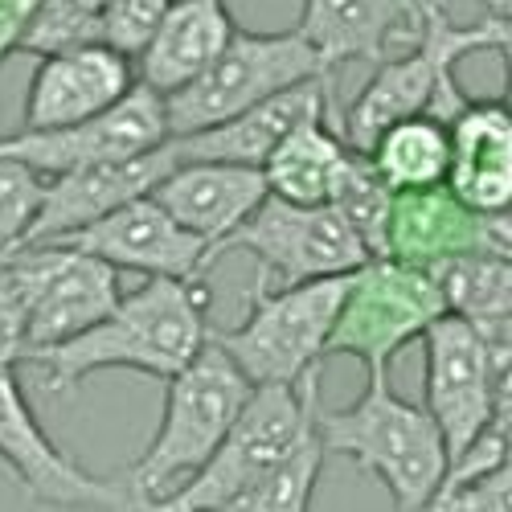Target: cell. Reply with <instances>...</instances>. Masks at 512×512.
Here are the masks:
<instances>
[{
	"label": "cell",
	"instance_id": "obj_1",
	"mask_svg": "<svg viewBox=\"0 0 512 512\" xmlns=\"http://www.w3.org/2000/svg\"><path fill=\"white\" fill-rule=\"evenodd\" d=\"M209 287L201 275H148L144 287L119 295V304L62 345L37 353L54 394L103 369H136L148 377H173L209 340Z\"/></svg>",
	"mask_w": 512,
	"mask_h": 512
},
{
	"label": "cell",
	"instance_id": "obj_2",
	"mask_svg": "<svg viewBox=\"0 0 512 512\" xmlns=\"http://www.w3.org/2000/svg\"><path fill=\"white\" fill-rule=\"evenodd\" d=\"M316 431L328 455L353 459L377 476L394 508H431L447 480V447L426 406L394 394L390 373H369L365 394L345 410L316 406Z\"/></svg>",
	"mask_w": 512,
	"mask_h": 512
},
{
	"label": "cell",
	"instance_id": "obj_3",
	"mask_svg": "<svg viewBox=\"0 0 512 512\" xmlns=\"http://www.w3.org/2000/svg\"><path fill=\"white\" fill-rule=\"evenodd\" d=\"M250 386L254 381L234 365V357L213 336L197 349V357L185 369L164 377L160 426L148 451L123 476L136 508H152L156 500H164L218 451Z\"/></svg>",
	"mask_w": 512,
	"mask_h": 512
},
{
	"label": "cell",
	"instance_id": "obj_4",
	"mask_svg": "<svg viewBox=\"0 0 512 512\" xmlns=\"http://www.w3.org/2000/svg\"><path fill=\"white\" fill-rule=\"evenodd\" d=\"M504 29L488 17L484 25H455L447 0H418V37L410 54L381 58L373 78L361 87L345 115V144L365 152L381 127H390L406 115L435 111L451 119L467 95L459 91L455 66L472 50H496Z\"/></svg>",
	"mask_w": 512,
	"mask_h": 512
},
{
	"label": "cell",
	"instance_id": "obj_5",
	"mask_svg": "<svg viewBox=\"0 0 512 512\" xmlns=\"http://www.w3.org/2000/svg\"><path fill=\"white\" fill-rule=\"evenodd\" d=\"M316 381H320V369H312L304 381H259V386H250V394H246L242 410L234 414L218 451L152 508H164V512L222 508V512H230L234 500L316 426V406H320Z\"/></svg>",
	"mask_w": 512,
	"mask_h": 512
},
{
	"label": "cell",
	"instance_id": "obj_6",
	"mask_svg": "<svg viewBox=\"0 0 512 512\" xmlns=\"http://www.w3.org/2000/svg\"><path fill=\"white\" fill-rule=\"evenodd\" d=\"M349 275H320L300 283L271 287L259 275L250 291V312L230 332H209L234 357V365L259 386V381H304L328 357V336L349 291Z\"/></svg>",
	"mask_w": 512,
	"mask_h": 512
},
{
	"label": "cell",
	"instance_id": "obj_7",
	"mask_svg": "<svg viewBox=\"0 0 512 512\" xmlns=\"http://www.w3.org/2000/svg\"><path fill=\"white\" fill-rule=\"evenodd\" d=\"M308 78H328V66L300 29L250 33V29L234 25L222 54L193 82H185L181 91L164 95L168 136L201 132V127L222 123V119L295 87V82H308Z\"/></svg>",
	"mask_w": 512,
	"mask_h": 512
},
{
	"label": "cell",
	"instance_id": "obj_8",
	"mask_svg": "<svg viewBox=\"0 0 512 512\" xmlns=\"http://www.w3.org/2000/svg\"><path fill=\"white\" fill-rule=\"evenodd\" d=\"M443 312V291L426 267L390 259V254L365 259L349 279L345 300H340L328 336V357L345 353L357 357L369 373H390L394 357L410 340H422V332Z\"/></svg>",
	"mask_w": 512,
	"mask_h": 512
},
{
	"label": "cell",
	"instance_id": "obj_9",
	"mask_svg": "<svg viewBox=\"0 0 512 512\" xmlns=\"http://www.w3.org/2000/svg\"><path fill=\"white\" fill-rule=\"evenodd\" d=\"M226 250L254 254L259 271L275 275L279 283L349 275L369 259V250L336 205H295L275 193H267L242 226H234L213 246V259Z\"/></svg>",
	"mask_w": 512,
	"mask_h": 512
},
{
	"label": "cell",
	"instance_id": "obj_10",
	"mask_svg": "<svg viewBox=\"0 0 512 512\" xmlns=\"http://www.w3.org/2000/svg\"><path fill=\"white\" fill-rule=\"evenodd\" d=\"M164 140H168L164 95L136 82L132 91L123 99H115L99 115H87L78 123H62V127H41V132L0 136V152L25 160L41 177H54V173H66V168L160 148Z\"/></svg>",
	"mask_w": 512,
	"mask_h": 512
},
{
	"label": "cell",
	"instance_id": "obj_11",
	"mask_svg": "<svg viewBox=\"0 0 512 512\" xmlns=\"http://www.w3.org/2000/svg\"><path fill=\"white\" fill-rule=\"evenodd\" d=\"M0 459H5L29 504L54 508H136L123 480L91 476L37 422L17 369H0Z\"/></svg>",
	"mask_w": 512,
	"mask_h": 512
},
{
	"label": "cell",
	"instance_id": "obj_12",
	"mask_svg": "<svg viewBox=\"0 0 512 512\" xmlns=\"http://www.w3.org/2000/svg\"><path fill=\"white\" fill-rule=\"evenodd\" d=\"M422 390H426V414L435 418L447 467L472 447L492 426V390H488V365L484 345L472 320L455 312H443L431 328L422 332Z\"/></svg>",
	"mask_w": 512,
	"mask_h": 512
},
{
	"label": "cell",
	"instance_id": "obj_13",
	"mask_svg": "<svg viewBox=\"0 0 512 512\" xmlns=\"http://www.w3.org/2000/svg\"><path fill=\"white\" fill-rule=\"evenodd\" d=\"M50 242L99 254V259H107L111 267L140 271V275L189 279V275H201L213 263V246L201 234L185 230L152 193L123 201L119 209L103 213L99 222L78 226L62 238H50Z\"/></svg>",
	"mask_w": 512,
	"mask_h": 512
},
{
	"label": "cell",
	"instance_id": "obj_14",
	"mask_svg": "<svg viewBox=\"0 0 512 512\" xmlns=\"http://www.w3.org/2000/svg\"><path fill=\"white\" fill-rule=\"evenodd\" d=\"M177 164L173 144H160L136 156H119V160H99V164H82V168H66V173L46 177L41 189V205L33 213V222L21 238V246H37L62 238L78 226L99 222L103 213L119 209L123 201L144 197L156 189V181ZM17 246V250H21Z\"/></svg>",
	"mask_w": 512,
	"mask_h": 512
},
{
	"label": "cell",
	"instance_id": "obj_15",
	"mask_svg": "<svg viewBox=\"0 0 512 512\" xmlns=\"http://www.w3.org/2000/svg\"><path fill=\"white\" fill-rule=\"evenodd\" d=\"M37 291L29 308V361L99 324L123 295L119 267L74 246H37Z\"/></svg>",
	"mask_w": 512,
	"mask_h": 512
},
{
	"label": "cell",
	"instance_id": "obj_16",
	"mask_svg": "<svg viewBox=\"0 0 512 512\" xmlns=\"http://www.w3.org/2000/svg\"><path fill=\"white\" fill-rule=\"evenodd\" d=\"M132 87H136L132 58L103 46V41H91V46H78L66 54H50L37 62L29 78L21 132H41V127H62V123L99 115Z\"/></svg>",
	"mask_w": 512,
	"mask_h": 512
},
{
	"label": "cell",
	"instance_id": "obj_17",
	"mask_svg": "<svg viewBox=\"0 0 512 512\" xmlns=\"http://www.w3.org/2000/svg\"><path fill=\"white\" fill-rule=\"evenodd\" d=\"M267 193L271 189L259 164L230 160H177L152 189V197L209 246H218L234 226H242Z\"/></svg>",
	"mask_w": 512,
	"mask_h": 512
},
{
	"label": "cell",
	"instance_id": "obj_18",
	"mask_svg": "<svg viewBox=\"0 0 512 512\" xmlns=\"http://www.w3.org/2000/svg\"><path fill=\"white\" fill-rule=\"evenodd\" d=\"M324 115V78L295 82V87L254 103L222 123H209L189 136H168L177 160H230V164H259L267 152L291 132L295 123Z\"/></svg>",
	"mask_w": 512,
	"mask_h": 512
},
{
	"label": "cell",
	"instance_id": "obj_19",
	"mask_svg": "<svg viewBox=\"0 0 512 512\" xmlns=\"http://www.w3.org/2000/svg\"><path fill=\"white\" fill-rule=\"evenodd\" d=\"M234 33V17L226 0H168V9L148 37V46L132 58L136 82L173 95L185 82H193Z\"/></svg>",
	"mask_w": 512,
	"mask_h": 512
},
{
	"label": "cell",
	"instance_id": "obj_20",
	"mask_svg": "<svg viewBox=\"0 0 512 512\" xmlns=\"http://www.w3.org/2000/svg\"><path fill=\"white\" fill-rule=\"evenodd\" d=\"M447 189L476 213L512 201V111L504 103L467 99L451 119Z\"/></svg>",
	"mask_w": 512,
	"mask_h": 512
},
{
	"label": "cell",
	"instance_id": "obj_21",
	"mask_svg": "<svg viewBox=\"0 0 512 512\" xmlns=\"http://www.w3.org/2000/svg\"><path fill=\"white\" fill-rule=\"evenodd\" d=\"M418 33V0H304L300 33L332 70L336 62H381L402 33Z\"/></svg>",
	"mask_w": 512,
	"mask_h": 512
},
{
	"label": "cell",
	"instance_id": "obj_22",
	"mask_svg": "<svg viewBox=\"0 0 512 512\" xmlns=\"http://www.w3.org/2000/svg\"><path fill=\"white\" fill-rule=\"evenodd\" d=\"M484 250L480 213L459 201L447 185L394 193L390 209V242L386 254L414 267H435L455 254Z\"/></svg>",
	"mask_w": 512,
	"mask_h": 512
},
{
	"label": "cell",
	"instance_id": "obj_23",
	"mask_svg": "<svg viewBox=\"0 0 512 512\" xmlns=\"http://www.w3.org/2000/svg\"><path fill=\"white\" fill-rule=\"evenodd\" d=\"M353 148L316 115L295 123L291 132L267 152L263 177L267 189L295 205H332L340 181H345Z\"/></svg>",
	"mask_w": 512,
	"mask_h": 512
},
{
	"label": "cell",
	"instance_id": "obj_24",
	"mask_svg": "<svg viewBox=\"0 0 512 512\" xmlns=\"http://www.w3.org/2000/svg\"><path fill=\"white\" fill-rule=\"evenodd\" d=\"M373 168L381 173L394 193L406 189H431L447 185V164H451V127L435 111L406 115L390 127H381L377 140L365 148Z\"/></svg>",
	"mask_w": 512,
	"mask_h": 512
},
{
	"label": "cell",
	"instance_id": "obj_25",
	"mask_svg": "<svg viewBox=\"0 0 512 512\" xmlns=\"http://www.w3.org/2000/svg\"><path fill=\"white\" fill-rule=\"evenodd\" d=\"M435 275L447 312L463 320H500L512 316V259L492 250H472L455 254L435 267H426Z\"/></svg>",
	"mask_w": 512,
	"mask_h": 512
},
{
	"label": "cell",
	"instance_id": "obj_26",
	"mask_svg": "<svg viewBox=\"0 0 512 512\" xmlns=\"http://www.w3.org/2000/svg\"><path fill=\"white\" fill-rule=\"evenodd\" d=\"M324 455H328L324 439L312 426L279 463H271L267 472L234 500L230 512H300V508H308L316 480H320V467H324Z\"/></svg>",
	"mask_w": 512,
	"mask_h": 512
},
{
	"label": "cell",
	"instance_id": "obj_27",
	"mask_svg": "<svg viewBox=\"0 0 512 512\" xmlns=\"http://www.w3.org/2000/svg\"><path fill=\"white\" fill-rule=\"evenodd\" d=\"M332 205L345 213V222L353 226V234L369 250V259H381V254H386V242H390L394 189L381 181V173L373 168V160L365 152L353 148L349 168H345V181H340Z\"/></svg>",
	"mask_w": 512,
	"mask_h": 512
},
{
	"label": "cell",
	"instance_id": "obj_28",
	"mask_svg": "<svg viewBox=\"0 0 512 512\" xmlns=\"http://www.w3.org/2000/svg\"><path fill=\"white\" fill-rule=\"evenodd\" d=\"M37 271V246H21L0 259V369H17L29 361V308Z\"/></svg>",
	"mask_w": 512,
	"mask_h": 512
},
{
	"label": "cell",
	"instance_id": "obj_29",
	"mask_svg": "<svg viewBox=\"0 0 512 512\" xmlns=\"http://www.w3.org/2000/svg\"><path fill=\"white\" fill-rule=\"evenodd\" d=\"M99 37V13L87 5H74V0H37L17 50L33 54V58H50V54H66L78 46H91Z\"/></svg>",
	"mask_w": 512,
	"mask_h": 512
},
{
	"label": "cell",
	"instance_id": "obj_30",
	"mask_svg": "<svg viewBox=\"0 0 512 512\" xmlns=\"http://www.w3.org/2000/svg\"><path fill=\"white\" fill-rule=\"evenodd\" d=\"M41 189H46V177L37 168L0 152V259L21 246L33 213L41 205Z\"/></svg>",
	"mask_w": 512,
	"mask_h": 512
},
{
	"label": "cell",
	"instance_id": "obj_31",
	"mask_svg": "<svg viewBox=\"0 0 512 512\" xmlns=\"http://www.w3.org/2000/svg\"><path fill=\"white\" fill-rule=\"evenodd\" d=\"M164 9H168V0H103V9H99L103 46L136 58L148 46V37L156 33Z\"/></svg>",
	"mask_w": 512,
	"mask_h": 512
},
{
	"label": "cell",
	"instance_id": "obj_32",
	"mask_svg": "<svg viewBox=\"0 0 512 512\" xmlns=\"http://www.w3.org/2000/svg\"><path fill=\"white\" fill-rule=\"evenodd\" d=\"M484 345L488 390H492V426L512 435V316L500 320H472Z\"/></svg>",
	"mask_w": 512,
	"mask_h": 512
},
{
	"label": "cell",
	"instance_id": "obj_33",
	"mask_svg": "<svg viewBox=\"0 0 512 512\" xmlns=\"http://www.w3.org/2000/svg\"><path fill=\"white\" fill-rule=\"evenodd\" d=\"M435 508H463V512H512V451L488 467L484 476L459 484L455 492H447Z\"/></svg>",
	"mask_w": 512,
	"mask_h": 512
},
{
	"label": "cell",
	"instance_id": "obj_34",
	"mask_svg": "<svg viewBox=\"0 0 512 512\" xmlns=\"http://www.w3.org/2000/svg\"><path fill=\"white\" fill-rule=\"evenodd\" d=\"M480 230H484V250L512 259V201L480 213Z\"/></svg>",
	"mask_w": 512,
	"mask_h": 512
},
{
	"label": "cell",
	"instance_id": "obj_35",
	"mask_svg": "<svg viewBox=\"0 0 512 512\" xmlns=\"http://www.w3.org/2000/svg\"><path fill=\"white\" fill-rule=\"evenodd\" d=\"M37 0H0V66H5V58L17 50L21 41V29L29 21Z\"/></svg>",
	"mask_w": 512,
	"mask_h": 512
},
{
	"label": "cell",
	"instance_id": "obj_36",
	"mask_svg": "<svg viewBox=\"0 0 512 512\" xmlns=\"http://www.w3.org/2000/svg\"><path fill=\"white\" fill-rule=\"evenodd\" d=\"M484 9L504 29V37H512V0H484Z\"/></svg>",
	"mask_w": 512,
	"mask_h": 512
},
{
	"label": "cell",
	"instance_id": "obj_37",
	"mask_svg": "<svg viewBox=\"0 0 512 512\" xmlns=\"http://www.w3.org/2000/svg\"><path fill=\"white\" fill-rule=\"evenodd\" d=\"M500 54H504V107L512 111V37H500V46H496Z\"/></svg>",
	"mask_w": 512,
	"mask_h": 512
},
{
	"label": "cell",
	"instance_id": "obj_38",
	"mask_svg": "<svg viewBox=\"0 0 512 512\" xmlns=\"http://www.w3.org/2000/svg\"><path fill=\"white\" fill-rule=\"evenodd\" d=\"M74 5H87V9H95V13H99V9H103V0H74Z\"/></svg>",
	"mask_w": 512,
	"mask_h": 512
}]
</instances>
